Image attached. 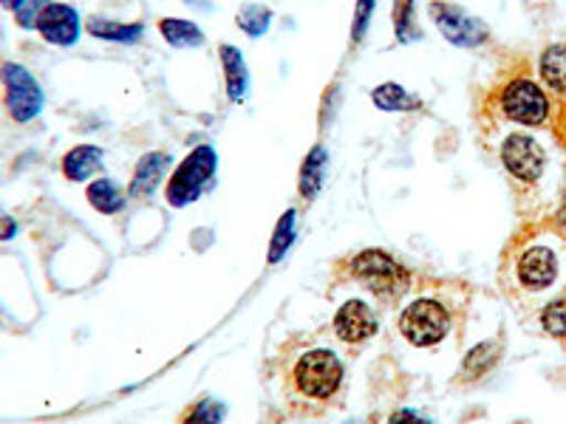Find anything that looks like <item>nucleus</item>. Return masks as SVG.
Returning <instances> with one entry per match:
<instances>
[{"instance_id":"13","label":"nucleus","mask_w":566,"mask_h":424,"mask_svg":"<svg viewBox=\"0 0 566 424\" xmlns=\"http://www.w3.org/2000/svg\"><path fill=\"white\" fill-rule=\"evenodd\" d=\"M221 71H224V91L230 103H244L247 91H250V71H247L244 54L241 49L230 43L219 45Z\"/></svg>"},{"instance_id":"24","label":"nucleus","mask_w":566,"mask_h":424,"mask_svg":"<svg viewBox=\"0 0 566 424\" xmlns=\"http://www.w3.org/2000/svg\"><path fill=\"white\" fill-rule=\"evenodd\" d=\"M221 418H224V405L219 399L205 396L181 413L179 424H221Z\"/></svg>"},{"instance_id":"9","label":"nucleus","mask_w":566,"mask_h":424,"mask_svg":"<svg viewBox=\"0 0 566 424\" xmlns=\"http://www.w3.org/2000/svg\"><path fill=\"white\" fill-rule=\"evenodd\" d=\"M83 29V18H80L77 9L71 7V3L52 0V3L40 12L34 32H38L45 43L57 45V49H71V45H77Z\"/></svg>"},{"instance_id":"23","label":"nucleus","mask_w":566,"mask_h":424,"mask_svg":"<svg viewBox=\"0 0 566 424\" xmlns=\"http://www.w3.org/2000/svg\"><path fill=\"white\" fill-rule=\"evenodd\" d=\"M391 20H394V32H397L399 43H411L413 38H419L417 0H394Z\"/></svg>"},{"instance_id":"3","label":"nucleus","mask_w":566,"mask_h":424,"mask_svg":"<svg viewBox=\"0 0 566 424\" xmlns=\"http://www.w3.org/2000/svg\"><path fill=\"white\" fill-rule=\"evenodd\" d=\"M0 85H3V108L12 123L29 125L43 114L45 94L27 65L12 60L0 63Z\"/></svg>"},{"instance_id":"16","label":"nucleus","mask_w":566,"mask_h":424,"mask_svg":"<svg viewBox=\"0 0 566 424\" xmlns=\"http://www.w3.org/2000/svg\"><path fill=\"white\" fill-rule=\"evenodd\" d=\"M326 161L328 156L323 145H315L310 153L303 156L301 173H297V190H301V195L306 201H312L317 193H321L323 176H326Z\"/></svg>"},{"instance_id":"12","label":"nucleus","mask_w":566,"mask_h":424,"mask_svg":"<svg viewBox=\"0 0 566 424\" xmlns=\"http://www.w3.org/2000/svg\"><path fill=\"white\" fill-rule=\"evenodd\" d=\"M335 331L343 342H366L377 331V317L363 300H348L335 315Z\"/></svg>"},{"instance_id":"22","label":"nucleus","mask_w":566,"mask_h":424,"mask_svg":"<svg viewBox=\"0 0 566 424\" xmlns=\"http://www.w3.org/2000/svg\"><path fill=\"white\" fill-rule=\"evenodd\" d=\"M499 353H502V348H499V342H482V346H476L473 351L464 357V365H462V380H476V377H482V373H488L490 368L499 362Z\"/></svg>"},{"instance_id":"29","label":"nucleus","mask_w":566,"mask_h":424,"mask_svg":"<svg viewBox=\"0 0 566 424\" xmlns=\"http://www.w3.org/2000/svg\"><path fill=\"white\" fill-rule=\"evenodd\" d=\"M18 235V221L0 206V241H12Z\"/></svg>"},{"instance_id":"2","label":"nucleus","mask_w":566,"mask_h":424,"mask_svg":"<svg viewBox=\"0 0 566 424\" xmlns=\"http://www.w3.org/2000/svg\"><path fill=\"white\" fill-rule=\"evenodd\" d=\"M219 170V153L212 145H199L190 156L179 161L165 184V199L170 206H187L207 193V187Z\"/></svg>"},{"instance_id":"18","label":"nucleus","mask_w":566,"mask_h":424,"mask_svg":"<svg viewBox=\"0 0 566 424\" xmlns=\"http://www.w3.org/2000/svg\"><path fill=\"white\" fill-rule=\"evenodd\" d=\"M159 34L168 40L174 49H199V45H205V32L196 26L193 20L161 18L159 20Z\"/></svg>"},{"instance_id":"15","label":"nucleus","mask_w":566,"mask_h":424,"mask_svg":"<svg viewBox=\"0 0 566 424\" xmlns=\"http://www.w3.org/2000/svg\"><path fill=\"white\" fill-rule=\"evenodd\" d=\"M85 32L97 40H108V43H136V40L145 34V23H116V20L99 18V14H91L85 20Z\"/></svg>"},{"instance_id":"20","label":"nucleus","mask_w":566,"mask_h":424,"mask_svg":"<svg viewBox=\"0 0 566 424\" xmlns=\"http://www.w3.org/2000/svg\"><path fill=\"white\" fill-rule=\"evenodd\" d=\"M371 103L380 110H391V114H408V110L422 108L419 97L408 94L399 83H382L371 91Z\"/></svg>"},{"instance_id":"7","label":"nucleus","mask_w":566,"mask_h":424,"mask_svg":"<svg viewBox=\"0 0 566 424\" xmlns=\"http://www.w3.org/2000/svg\"><path fill=\"white\" fill-rule=\"evenodd\" d=\"M428 14H431V20L442 32V38L451 45H457V49H479L482 43H488V26L479 18L464 12L462 7H457V3L433 0L431 7H428Z\"/></svg>"},{"instance_id":"31","label":"nucleus","mask_w":566,"mask_h":424,"mask_svg":"<svg viewBox=\"0 0 566 424\" xmlns=\"http://www.w3.org/2000/svg\"><path fill=\"white\" fill-rule=\"evenodd\" d=\"M23 3H27V0H0V9H7V12L14 14Z\"/></svg>"},{"instance_id":"1","label":"nucleus","mask_w":566,"mask_h":424,"mask_svg":"<svg viewBox=\"0 0 566 424\" xmlns=\"http://www.w3.org/2000/svg\"><path fill=\"white\" fill-rule=\"evenodd\" d=\"M343 385V362L328 348L301 353L286 371V393L301 402L303 411L321 407L337 396Z\"/></svg>"},{"instance_id":"11","label":"nucleus","mask_w":566,"mask_h":424,"mask_svg":"<svg viewBox=\"0 0 566 424\" xmlns=\"http://www.w3.org/2000/svg\"><path fill=\"white\" fill-rule=\"evenodd\" d=\"M170 165H174V159L165 150H150V153L142 156L128 181L130 199H150L159 190L161 179L170 173Z\"/></svg>"},{"instance_id":"17","label":"nucleus","mask_w":566,"mask_h":424,"mask_svg":"<svg viewBox=\"0 0 566 424\" xmlns=\"http://www.w3.org/2000/svg\"><path fill=\"white\" fill-rule=\"evenodd\" d=\"M85 199L103 215H116L125 206V190L116 184L114 179L103 176V179H91L85 187Z\"/></svg>"},{"instance_id":"28","label":"nucleus","mask_w":566,"mask_h":424,"mask_svg":"<svg viewBox=\"0 0 566 424\" xmlns=\"http://www.w3.org/2000/svg\"><path fill=\"white\" fill-rule=\"evenodd\" d=\"M49 3H52V0H27V3L14 12V23H18L20 29H27V32H34L40 12H43Z\"/></svg>"},{"instance_id":"30","label":"nucleus","mask_w":566,"mask_h":424,"mask_svg":"<svg viewBox=\"0 0 566 424\" xmlns=\"http://www.w3.org/2000/svg\"><path fill=\"white\" fill-rule=\"evenodd\" d=\"M388 424H431V422H428V418H422L419 413H413V411H397Z\"/></svg>"},{"instance_id":"8","label":"nucleus","mask_w":566,"mask_h":424,"mask_svg":"<svg viewBox=\"0 0 566 424\" xmlns=\"http://www.w3.org/2000/svg\"><path fill=\"white\" fill-rule=\"evenodd\" d=\"M502 165L513 179L533 184L544 173L547 165V153L541 148L538 141L527 134H510L502 145Z\"/></svg>"},{"instance_id":"19","label":"nucleus","mask_w":566,"mask_h":424,"mask_svg":"<svg viewBox=\"0 0 566 424\" xmlns=\"http://www.w3.org/2000/svg\"><path fill=\"white\" fill-rule=\"evenodd\" d=\"M541 80L547 83L549 91L566 97V45L555 43L541 54Z\"/></svg>"},{"instance_id":"14","label":"nucleus","mask_w":566,"mask_h":424,"mask_svg":"<svg viewBox=\"0 0 566 424\" xmlns=\"http://www.w3.org/2000/svg\"><path fill=\"white\" fill-rule=\"evenodd\" d=\"M103 159L105 153L97 145H74V148L63 156V161H60V170H63V176L69 181L83 184V181H91L99 170H103Z\"/></svg>"},{"instance_id":"10","label":"nucleus","mask_w":566,"mask_h":424,"mask_svg":"<svg viewBox=\"0 0 566 424\" xmlns=\"http://www.w3.org/2000/svg\"><path fill=\"white\" fill-rule=\"evenodd\" d=\"M515 275L522 280L524 289L541 292L549 289L558 277V261H555V252L547 246H533V250L524 252L518 257V266H515Z\"/></svg>"},{"instance_id":"5","label":"nucleus","mask_w":566,"mask_h":424,"mask_svg":"<svg viewBox=\"0 0 566 424\" xmlns=\"http://www.w3.org/2000/svg\"><path fill=\"white\" fill-rule=\"evenodd\" d=\"M499 108L510 123L538 128V125L547 123L549 99L535 80L513 77L499 94Z\"/></svg>"},{"instance_id":"32","label":"nucleus","mask_w":566,"mask_h":424,"mask_svg":"<svg viewBox=\"0 0 566 424\" xmlns=\"http://www.w3.org/2000/svg\"><path fill=\"white\" fill-rule=\"evenodd\" d=\"M346 424H366V422H360V418H352V422H346Z\"/></svg>"},{"instance_id":"25","label":"nucleus","mask_w":566,"mask_h":424,"mask_svg":"<svg viewBox=\"0 0 566 424\" xmlns=\"http://www.w3.org/2000/svg\"><path fill=\"white\" fill-rule=\"evenodd\" d=\"M295 219H297V212L286 210L283 212V219L277 221L275 235H272V244H270V264H277V261L283 257V252L290 250L292 241H295Z\"/></svg>"},{"instance_id":"27","label":"nucleus","mask_w":566,"mask_h":424,"mask_svg":"<svg viewBox=\"0 0 566 424\" xmlns=\"http://www.w3.org/2000/svg\"><path fill=\"white\" fill-rule=\"evenodd\" d=\"M541 322H544V328H547L553 337H566V297L549 303L547 309H544V315H541Z\"/></svg>"},{"instance_id":"21","label":"nucleus","mask_w":566,"mask_h":424,"mask_svg":"<svg viewBox=\"0 0 566 424\" xmlns=\"http://www.w3.org/2000/svg\"><path fill=\"white\" fill-rule=\"evenodd\" d=\"M235 26L247 34V38H264L272 26V9L261 7V3H244L235 14Z\"/></svg>"},{"instance_id":"4","label":"nucleus","mask_w":566,"mask_h":424,"mask_svg":"<svg viewBox=\"0 0 566 424\" xmlns=\"http://www.w3.org/2000/svg\"><path fill=\"white\" fill-rule=\"evenodd\" d=\"M352 275L360 283H366L374 295L380 297H399L408 289L411 275L406 266H399L388 252L366 250L352 261Z\"/></svg>"},{"instance_id":"26","label":"nucleus","mask_w":566,"mask_h":424,"mask_svg":"<svg viewBox=\"0 0 566 424\" xmlns=\"http://www.w3.org/2000/svg\"><path fill=\"white\" fill-rule=\"evenodd\" d=\"M374 9H377V0H357V7H354V20H352V43H363V38L371 29V18Z\"/></svg>"},{"instance_id":"6","label":"nucleus","mask_w":566,"mask_h":424,"mask_svg":"<svg viewBox=\"0 0 566 424\" xmlns=\"http://www.w3.org/2000/svg\"><path fill=\"white\" fill-rule=\"evenodd\" d=\"M451 328V311L444 309L439 300L431 297H422V300L411 303L402 317H399V331L411 346L428 348L442 342V337L448 335Z\"/></svg>"}]
</instances>
